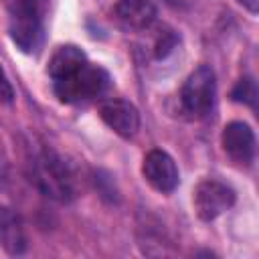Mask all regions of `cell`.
Segmentation results:
<instances>
[{
    "mask_svg": "<svg viewBox=\"0 0 259 259\" xmlns=\"http://www.w3.org/2000/svg\"><path fill=\"white\" fill-rule=\"evenodd\" d=\"M49 0H6L10 38L22 53H38L45 40L42 16Z\"/></svg>",
    "mask_w": 259,
    "mask_h": 259,
    "instance_id": "6da1fadb",
    "label": "cell"
},
{
    "mask_svg": "<svg viewBox=\"0 0 259 259\" xmlns=\"http://www.w3.org/2000/svg\"><path fill=\"white\" fill-rule=\"evenodd\" d=\"M109 85H111L109 73L103 67L93 65L89 61H85L73 73L53 81L55 95L63 103H83L97 99L103 93H107Z\"/></svg>",
    "mask_w": 259,
    "mask_h": 259,
    "instance_id": "7a4b0ae2",
    "label": "cell"
},
{
    "mask_svg": "<svg viewBox=\"0 0 259 259\" xmlns=\"http://www.w3.org/2000/svg\"><path fill=\"white\" fill-rule=\"evenodd\" d=\"M32 176L42 194L53 200L69 202L75 196V176L71 166L51 150L36 156L32 162Z\"/></svg>",
    "mask_w": 259,
    "mask_h": 259,
    "instance_id": "3957f363",
    "label": "cell"
},
{
    "mask_svg": "<svg viewBox=\"0 0 259 259\" xmlns=\"http://www.w3.org/2000/svg\"><path fill=\"white\" fill-rule=\"evenodd\" d=\"M214 99H217L214 73H212V69L208 65H200L186 77V81H184V85L180 89L182 109L190 117L202 119L212 111Z\"/></svg>",
    "mask_w": 259,
    "mask_h": 259,
    "instance_id": "277c9868",
    "label": "cell"
},
{
    "mask_svg": "<svg viewBox=\"0 0 259 259\" xmlns=\"http://www.w3.org/2000/svg\"><path fill=\"white\" fill-rule=\"evenodd\" d=\"M194 210L202 221H214L235 204V190L219 180H202L194 188Z\"/></svg>",
    "mask_w": 259,
    "mask_h": 259,
    "instance_id": "5b68a950",
    "label": "cell"
},
{
    "mask_svg": "<svg viewBox=\"0 0 259 259\" xmlns=\"http://www.w3.org/2000/svg\"><path fill=\"white\" fill-rule=\"evenodd\" d=\"M142 174L146 178V182L158 190V192H172L178 182V168L176 162L172 160V156L164 150H150L144 156V164H142Z\"/></svg>",
    "mask_w": 259,
    "mask_h": 259,
    "instance_id": "8992f818",
    "label": "cell"
},
{
    "mask_svg": "<svg viewBox=\"0 0 259 259\" xmlns=\"http://www.w3.org/2000/svg\"><path fill=\"white\" fill-rule=\"evenodd\" d=\"M99 115L121 138H134L140 130V113L134 103L125 99H105L99 105Z\"/></svg>",
    "mask_w": 259,
    "mask_h": 259,
    "instance_id": "52a82bcc",
    "label": "cell"
},
{
    "mask_svg": "<svg viewBox=\"0 0 259 259\" xmlns=\"http://www.w3.org/2000/svg\"><path fill=\"white\" fill-rule=\"evenodd\" d=\"M223 150L227 156L239 164H249L255 156V134L249 123L245 121H231L225 125L223 136Z\"/></svg>",
    "mask_w": 259,
    "mask_h": 259,
    "instance_id": "ba28073f",
    "label": "cell"
},
{
    "mask_svg": "<svg viewBox=\"0 0 259 259\" xmlns=\"http://www.w3.org/2000/svg\"><path fill=\"white\" fill-rule=\"evenodd\" d=\"M113 14L121 26L130 30H146L156 20V4L152 0H117Z\"/></svg>",
    "mask_w": 259,
    "mask_h": 259,
    "instance_id": "9c48e42d",
    "label": "cell"
},
{
    "mask_svg": "<svg viewBox=\"0 0 259 259\" xmlns=\"http://www.w3.org/2000/svg\"><path fill=\"white\" fill-rule=\"evenodd\" d=\"M0 241L10 255H20L26 249V235L22 221L8 206H0Z\"/></svg>",
    "mask_w": 259,
    "mask_h": 259,
    "instance_id": "30bf717a",
    "label": "cell"
},
{
    "mask_svg": "<svg viewBox=\"0 0 259 259\" xmlns=\"http://www.w3.org/2000/svg\"><path fill=\"white\" fill-rule=\"evenodd\" d=\"M85 61H87V57H85V53H83L79 47H75V45L59 47V49L53 53L51 61H49V75H51L53 81H55V79H61V77L73 73V71H75L77 67H81Z\"/></svg>",
    "mask_w": 259,
    "mask_h": 259,
    "instance_id": "8fae6325",
    "label": "cell"
},
{
    "mask_svg": "<svg viewBox=\"0 0 259 259\" xmlns=\"http://www.w3.org/2000/svg\"><path fill=\"white\" fill-rule=\"evenodd\" d=\"M231 99L237 101V103H245V105L255 107V101H257V85H255V81L251 77L239 79V83L231 91Z\"/></svg>",
    "mask_w": 259,
    "mask_h": 259,
    "instance_id": "7c38bea8",
    "label": "cell"
},
{
    "mask_svg": "<svg viewBox=\"0 0 259 259\" xmlns=\"http://www.w3.org/2000/svg\"><path fill=\"white\" fill-rule=\"evenodd\" d=\"M0 101L2 103H12L14 101V89H12L10 79L4 73L2 65H0Z\"/></svg>",
    "mask_w": 259,
    "mask_h": 259,
    "instance_id": "4fadbf2b",
    "label": "cell"
},
{
    "mask_svg": "<svg viewBox=\"0 0 259 259\" xmlns=\"http://www.w3.org/2000/svg\"><path fill=\"white\" fill-rule=\"evenodd\" d=\"M241 6H245L251 14H257V10H259V0H237Z\"/></svg>",
    "mask_w": 259,
    "mask_h": 259,
    "instance_id": "5bb4252c",
    "label": "cell"
}]
</instances>
